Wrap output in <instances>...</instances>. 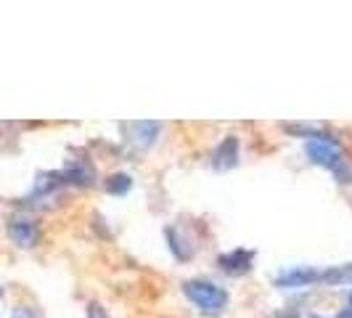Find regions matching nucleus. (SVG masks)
I'll return each instance as SVG.
<instances>
[{"mask_svg": "<svg viewBox=\"0 0 352 318\" xmlns=\"http://www.w3.org/2000/svg\"><path fill=\"white\" fill-rule=\"evenodd\" d=\"M305 154L307 159L318 165V167H323V170H329V173H334L336 180H342V183H350L352 178V170L350 165H347V159L342 154V149H339V143L329 136V133H313L307 143H305Z\"/></svg>", "mask_w": 352, "mask_h": 318, "instance_id": "obj_1", "label": "nucleus"}, {"mask_svg": "<svg viewBox=\"0 0 352 318\" xmlns=\"http://www.w3.org/2000/svg\"><path fill=\"white\" fill-rule=\"evenodd\" d=\"M183 295L188 297V302L194 308H199L207 316H220L230 302L228 292L223 286H217L214 282H207V279H188V282H183Z\"/></svg>", "mask_w": 352, "mask_h": 318, "instance_id": "obj_2", "label": "nucleus"}, {"mask_svg": "<svg viewBox=\"0 0 352 318\" xmlns=\"http://www.w3.org/2000/svg\"><path fill=\"white\" fill-rule=\"evenodd\" d=\"M320 273L313 265H292V268H283L281 273H276L273 284L278 289H305V286H316L320 284Z\"/></svg>", "mask_w": 352, "mask_h": 318, "instance_id": "obj_3", "label": "nucleus"}, {"mask_svg": "<svg viewBox=\"0 0 352 318\" xmlns=\"http://www.w3.org/2000/svg\"><path fill=\"white\" fill-rule=\"evenodd\" d=\"M122 133H124V141L130 143L133 149L146 151V149H151L157 143L159 133H162V125L148 123V120H143V123H124Z\"/></svg>", "mask_w": 352, "mask_h": 318, "instance_id": "obj_4", "label": "nucleus"}, {"mask_svg": "<svg viewBox=\"0 0 352 318\" xmlns=\"http://www.w3.org/2000/svg\"><path fill=\"white\" fill-rule=\"evenodd\" d=\"M61 178H64V183H67V186L88 189V186L96 183V167H93L85 157L69 159V162H67V167L61 170Z\"/></svg>", "mask_w": 352, "mask_h": 318, "instance_id": "obj_5", "label": "nucleus"}, {"mask_svg": "<svg viewBox=\"0 0 352 318\" xmlns=\"http://www.w3.org/2000/svg\"><path fill=\"white\" fill-rule=\"evenodd\" d=\"M239 159H241V143L236 136H226L223 141L214 146V151H212V167L214 170H233L236 165H239Z\"/></svg>", "mask_w": 352, "mask_h": 318, "instance_id": "obj_6", "label": "nucleus"}, {"mask_svg": "<svg viewBox=\"0 0 352 318\" xmlns=\"http://www.w3.org/2000/svg\"><path fill=\"white\" fill-rule=\"evenodd\" d=\"M252 263H254L252 249H233V252H226V255L217 257V268L228 276H244L252 271Z\"/></svg>", "mask_w": 352, "mask_h": 318, "instance_id": "obj_7", "label": "nucleus"}, {"mask_svg": "<svg viewBox=\"0 0 352 318\" xmlns=\"http://www.w3.org/2000/svg\"><path fill=\"white\" fill-rule=\"evenodd\" d=\"M8 236L14 239V244L30 249L40 242V229H37L35 220H30V218H14L8 223Z\"/></svg>", "mask_w": 352, "mask_h": 318, "instance_id": "obj_8", "label": "nucleus"}, {"mask_svg": "<svg viewBox=\"0 0 352 318\" xmlns=\"http://www.w3.org/2000/svg\"><path fill=\"white\" fill-rule=\"evenodd\" d=\"M167 242H170V249H173V255H175L177 260H183V263H186V260H191V257H194V244H191V242H188V239H186L177 229H173V226L167 229Z\"/></svg>", "mask_w": 352, "mask_h": 318, "instance_id": "obj_9", "label": "nucleus"}, {"mask_svg": "<svg viewBox=\"0 0 352 318\" xmlns=\"http://www.w3.org/2000/svg\"><path fill=\"white\" fill-rule=\"evenodd\" d=\"M104 189L111 196H124L133 189V178L127 176V173H114V176H109L104 180Z\"/></svg>", "mask_w": 352, "mask_h": 318, "instance_id": "obj_10", "label": "nucleus"}, {"mask_svg": "<svg viewBox=\"0 0 352 318\" xmlns=\"http://www.w3.org/2000/svg\"><path fill=\"white\" fill-rule=\"evenodd\" d=\"M352 282V263L350 265H334L320 273V284H347Z\"/></svg>", "mask_w": 352, "mask_h": 318, "instance_id": "obj_11", "label": "nucleus"}, {"mask_svg": "<svg viewBox=\"0 0 352 318\" xmlns=\"http://www.w3.org/2000/svg\"><path fill=\"white\" fill-rule=\"evenodd\" d=\"M88 318H109V313H106L98 302H90V305H88Z\"/></svg>", "mask_w": 352, "mask_h": 318, "instance_id": "obj_12", "label": "nucleus"}, {"mask_svg": "<svg viewBox=\"0 0 352 318\" xmlns=\"http://www.w3.org/2000/svg\"><path fill=\"white\" fill-rule=\"evenodd\" d=\"M11 318H37V313L32 308H16V310L11 313Z\"/></svg>", "mask_w": 352, "mask_h": 318, "instance_id": "obj_13", "label": "nucleus"}, {"mask_svg": "<svg viewBox=\"0 0 352 318\" xmlns=\"http://www.w3.org/2000/svg\"><path fill=\"white\" fill-rule=\"evenodd\" d=\"M334 318H352V313H350V310H342V313H336Z\"/></svg>", "mask_w": 352, "mask_h": 318, "instance_id": "obj_14", "label": "nucleus"}, {"mask_svg": "<svg viewBox=\"0 0 352 318\" xmlns=\"http://www.w3.org/2000/svg\"><path fill=\"white\" fill-rule=\"evenodd\" d=\"M347 305H350L347 310H350V313H352V289H350V295H347Z\"/></svg>", "mask_w": 352, "mask_h": 318, "instance_id": "obj_15", "label": "nucleus"}, {"mask_svg": "<svg viewBox=\"0 0 352 318\" xmlns=\"http://www.w3.org/2000/svg\"><path fill=\"white\" fill-rule=\"evenodd\" d=\"M0 297H3V286H0Z\"/></svg>", "mask_w": 352, "mask_h": 318, "instance_id": "obj_16", "label": "nucleus"}]
</instances>
